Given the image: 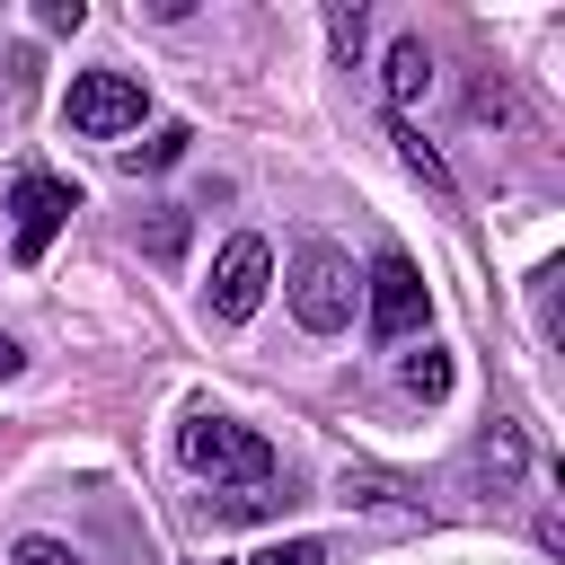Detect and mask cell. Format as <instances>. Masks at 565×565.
Masks as SVG:
<instances>
[{
	"label": "cell",
	"instance_id": "1",
	"mask_svg": "<svg viewBox=\"0 0 565 565\" xmlns=\"http://www.w3.org/2000/svg\"><path fill=\"white\" fill-rule=\"evenodd\" d=\"M177 459H185L194 477H212V486H238V494H265V486H274V441L247 433V424H230V415H212V406L185 415Z\"/></svg>",
	"mask_w": 565,
	"mask_h": 565
},
{
	"label": "cell",
	"instance_id": "2",
	"mask_svg": "<svg viewBox=\"0 0 565 565\" xmlns=\"http://www.w3.org/2000/svg\"><path fill=\"white\" fill-rule=\"evenodd\" d=\"M353 256L344 247H327V238H309V247H291V265H282V300H291V318L309 327V335H335V327H353Z\"/></svg>",
	"mask_w": 565,
	"mask_h": 565
},
{
	"label": "cell",
	"instance_id": "3",
	"mask_svg": "<svg viewBox=\"0 0 565 565\" xmlns=\"http://www.w3.org/2000/svg\"><path fill=\"white\" fill-rule=\"evenodd\" d=\"M141 115H150V88H141L132 71H79V79H71V97H62V124H71V132H88V141L132 132Z\"/></svg>",
	"mask_w": 565,
	"mask_h": 565
},
{
	"label": "cell",
	"instance_id": "4",
	"mask_svg": "<svg viewBox=\"0 0 565 565\" xmlns=\"http://www.w3.org/2000/svg\"><path fill=\"white\" fill-rule=\"evenodd\" d=\"M9 212H18V221H9V256H18V265H44V247H53V238H62V221L79 212V194H71L62 177L26 168V177L9 185Z\"/></svg>",
	"mask_w": 565,
	"mask_h": 565
},
{
	"label": "cell",
	"instance_id": "5",
	"mask_svg": "<svg viewBox=\"0 0 565 565\" xmlns=\"http://www.w3.org/2000/svg\"><path fill=\"white\" fill-rule=\"evenodd\" d=\"M265 282H274V247L256 238V230H238L221 256H212V282H203V309L221 318V327H238V318H256V300H265Z\"/></svg>",
	"mask_w": 565,
	"mask_h": 565
},
{
	"label": "cell",
	"instance_id": "6",
	"mask_svg": "<svg viewBox=\"0 0 565 565\" xmlns=\"http://www.w3.org/2000/svg\"><path fill=\"white\" fill-rule=\"evenodd\" d=\"M362 291H371V335H380V344H406V335L424 327V309H433V300H424V274H415L397 247L371 265V282H362Z\"/></svg>",
	"mask_w": 565,
	"mask_h": 565
},
{
	"label": "cell",
	"instance_id": "7",
	"mask_svg": "<svg viewBox=\"0 0 565 565\" xmlns=\"http://www.w3.org/2000/svg\"><path fill=\"white\" fill-rule=\"evenodd\" d=\"M424 88H433V53H424V35H397L388 44V106L406 115V106H424Z\"/></svg>",
	"mask_w": 565,
	"mask_h": 565
},
{
	"label": "cell",
	"instance_id": "8",
	"mask_svg": "<svg viewBox=\"0 0 565 565\" xmlns=\"http://www.w3.org/2000/svg\"><path fill=\"white\" fill-rule=\"evenodd\" d=\"M397 388H406V397H424V406H433V397H450V353H441V344L406 353V362H397Z\"/></svg>",
	"mask_w": 565,
	"mask_h": 565
},
{
	"label": "cell",
	"instance_id": "9",
	"mask_svg": "<svg viewBox=\"0 0 565 565\" xmlns=\"http://www.w3.org/2000/svg\"><path fill=\"white\" fill-rule=\"evenodd\" d=\"M185 141H194L185 124H159L141 150H124V168H177V159H185Z\"/></svg>",
	"mask_w": 565,
	"mask_h": 565
},
{
	"label": "cell",
	"instance_id": "10",
	"mask_svg": "<svg viewBox=\"0 0 565 565\" xmlns=\"http://www.w3.org/2000/svg\"><path fill=\"white\" fill-rule=\"evenodd\" d=\"M397 159H406V168H415L433 194H450V168H441V150H433L424 132H406V124H397Z\"/></svg>",
	"mask_w": 565,
	"mask_h": 565
},
{
	"label": "cell",
	"instance_id": "11",
	"mask_svg": "<svg viewBox=\"0 0 565 565\" xmlns=\"http://www.w3.org/2000/svg\"><path fill=\"white\" fill-rule=\"evenodd\" d=\"M247 565H327V547H318V539H274V547H256Z\"/></svg>",
	"mask_w": 565,
	"mask_h": 565
},
{
	"label": "cell",
	"instance_id": "12",
	"mask_svg": "<svg viewBox=\"0 0 565 565\" xmlns=\"http://www.w3.org/2000/svg\"><path fill=\"white\" fill-rule=\"evenodd\" d=\"M9 565H79V547H62V539H18Z\"/></svg>",
	"mask_w": 565,
	"mask_h": 565
},
{
	"label": "cell",
	"instance_id": "13",
	"mask_svg": "<svg viewBox=\"0 0 565 565\" xmlns=\"http://www.w3.org/2000/svg\"><path fill=\"white\" fill-rule=\"evenodd\" d=\"M327 35H335V53H362V9H327Z\"/></svg>",
	"mask_w": 565,
	"mask_h": 565
},
{
	"label": "cell",
	"instance_id": "14",
	"mask_svg": "<svg viewBox=\"0 0 565 565\" xmlns=\"http://www.w3.org/2000/svg\"><path fill=\"white\" fill-rule=\"evenodd\" d=\"M79 18H88V9H79V0H44V9H35V26H53V35H71V26H79Z\"/></svg>",
	"mask_w": 565,
	"mask_h": 565
},
{
	"label": "cell",
	"instance_id": "15",
	"mask_svg": "<svg viewBox=\"0 0 565 565\" xmlns=\"http://www.w3.org/2000/svg\"><path fill=\"white\" fill-rule=\"evenodd\" d=\"M26 371V353H18V335H0V380H18Z\"/></svg>",
	"mask_w": 565,
	"mask_h": 565
}]
</instances>
